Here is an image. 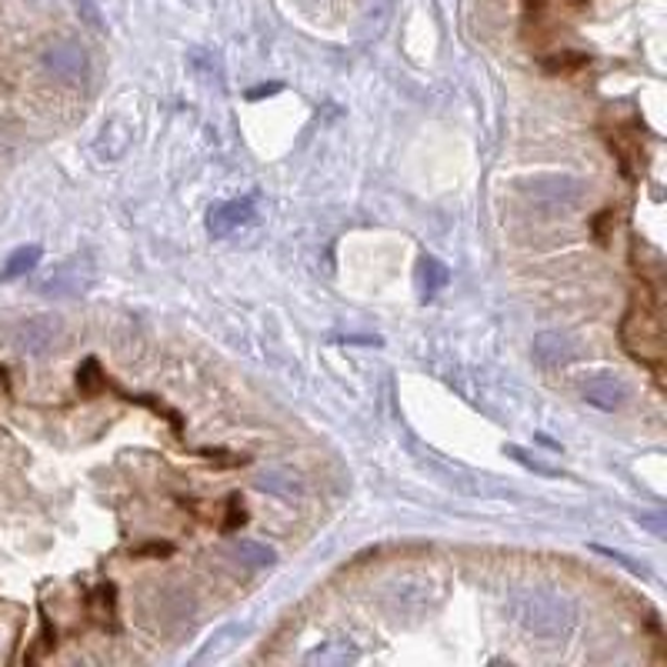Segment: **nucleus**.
Instances as JSON below:
<instances>
[{
  "label": "nucleus",
  "mask_w": 667,
  "mask_h": 667,
  "mask_svg": "<svg viewBox=\"0 0 667 667\" xmlns=\"http://www.w3.org/2000/svg\"><path fill=\"white\" fill-rule=\"evenodd\" d=\"M251 628L247 625H228V628H220V631H214L210 638H207V644L197 651V664H204V660H217V657H225L228 651H234L238 647V641L247 634Z\"/></svg>",
  "instance_id": "11"
},
{
  "label": "nucleus",
  "mask_w": 667,
  "mask_h": 667,
  "mask_svg": "<svg viewBox=\"0 0 667 667\" xmlns=\"http://www.w3.org/2000/svg\"><path fill=\"white\" fill-rule=\"evenodd\" d=\"M581 397L598 411H617L628 400V384L611 374H594L581 384Z\"/></svg>",
  "instance_id": "8"
},
{
  "label": "nucleus",
  "mask_w": 667,
  "mask_h": 667,
  "mask_svg": "<svg viewBox=\"0 0 667 667\" xmlns=\"http://www.w3.org/2000/svg\"><path fill=\"white\" fill-rule=\"evenodd\" d=\"M361 657V651L354 647L347 638H331V641H321L315 651L304 654V664L310 667H347Z\"/></svg>",
  "instance_id": "10"
},
{
  "label": "nucleus",
  "mask_w": 667,
  "mask_h": 667,
  "mask_svg": "<svg viewBox=\"0 0 667 667\" xmlns=\"http://www.w3.org/2000/svg\"><path fill=\"white\" fill-rule=\"evenodd\" d=\"M11 344L14 350L27 354V358H43L61 344V321L51 315H40V318H27L11 331Z\"/></svg>",
  "instance_id": "6"
},
{
  "label": "nucleus",
  "mask_w": 667,
  "mask_h": 667,
  "mask_svg": "<svg viewBox=\"0 0 667 667\" xmlns=\"http://www.w3.org/2000/svg\"><path fill=\"white\" fill-rule=\"evenodd\" d=\"M231 551H234V557H238L241 564H247V567H274V564H278V551L267 548V544H260V541L241 538V541H234Z\"/></svg>",
  "instance_id": "15"
},
{
  "label": "nucleus",
  "mask_w": 667,
  "mask_h": 667,
  "mask_svg": "<svg viewBox=\"0 0 667 667\" xmlns=\"http://www.w3.org/2000/svg\"><path fill=\"white\" fill-rule=\"evenodd\" d=\"M281 91V84H271V87H257V91H251V98H264V94H274Z\"/></svg>",
  "instance_id": "21"
},
{
  "label": "nucleus",
  "mask_w": 667,
  "mask_h": 667,
  "mask_svg": "<svg viewBox=\"0 0 667 667\" xmlns=\"http://www.w3.org/2000/svg\"><path fill=\"white\" fill-rule=\"evenodd\" d=\"M440 601V588L431 577H405L384 591V611L390 617H421Z\"/></svg>",
  "instance_id": "3"
},
{
  "label": "nucleus",
  "mask_w": 667,
  "mask_h": 667,
  "mask_svg": "<svg viewBox=\"0 0 667 667\" xmlns=\"http://www.w3.org/2000/svg\"><path fill=\"white\" fill-rule=\"evenodd\" d=\"M238 524H244V511L238 508V498H231V517H228V530H234Z\"/></svg>",
  "instance_id": "19"
},
{
  "label": "nucleus",
  "mask_w": 667,
  "mask_h": 667,
  "mask_svg": "<svg viewBox=\"0 0 667 667\" xmlns=\"http://www.w3.org/2000/svg\"><path fill=\"white\" fill-rule=\"evenodd\" d=\"M254 217H257V197L225 201V204L210 207V214H207V234L220 241V238H228V234L247 228Z\"/></svg>",
  "instance_id": "7"
},
{
  "label": "nucleus",
  "mask_w": 667,
  "mask_h": 667,
  "mask_svg": "<svg viewBox=\"0 0 667 667\" xmlns=\"http://www.w3.org/2000/svg\"><path fill=\"white\" fill-rule=\"evenodd\" d=\"M91 284H94V264H91V257L77 254L70 260L54 264L51 271L37 281V294H43V297H80V294L91 291Z\"/></svg>",
  "instance_id": "4"
},
{
  "label": "nucleus",
  "mask_w": 667,
  "mask_h": 667,
  "mask_svg": "<svg viewBox=\"0 0 667 667\" xmlns=\"http://www.w3.org/2000/svg\"><path fill=\"white\" fill-rule=\"evenodd\" d=\"M448 284H451V271H448V267H444L437 257H421V264H418V287H421V297L431 300V297H437Z\"/></svg>",
  "instance_id": "12"
},
{
  "label": "nucleus",
  "mask_w": 667,
  "mask_h": 667,
  "mask_svg": "<svg viewBox=\"0 0 667 667\" xmlns=\"http://www.w3.org/2000/svg\"><path fill=\"white\" fill-rule=\"evenodd\" d=\"M508 454L517 461V464H524L527 471H534V474H544V477H557L561 471L557 467H551V464H544V461H538V458H530L524 448H517V444H511V448H508Z\"/></svg>",
  "instance_id": "16"
},
{
  "label": "nucleus",
  "mask_w": 667,
  "mask_h": 667,
  "mask_svg": "<svg viewBox=\"0 0 667 667\" xmlns=\"http://www.w3.org/2000/svg\"><path fill=\"white\" fill-rule=\"evenodd\" d=\"M508 611L517 625L541 638V641H564L574 631L577 607L567 594L548 588H521L508 598Z\"/></svg>",
  "instance_id": "1"
},
{
  "label": "nucleus",
  "mask_w": 667,
  "mask_h": 667,
  "mask_svg": "<svg viewBox=\"0 0 667 667\" xmlns=\"http://www.w3.org/2000/svg\"><path fill=\"white\" fill-rule=\"evenodd\" d=\"M534 358H538L544 368H561V364H570L577 358V344L561 331H544V334L534 337Z\"/></svg>",
  "instance_id": "9"
},
{
  "label": "nucleus",
  "mask_w": 667,
  "mask_h": 667,
  "mask_svg": "<svg viewBox=\"0 0 667 667\" xmlns=\"http://www.w3.org/2000/svg\"><path fill=\"white\" fill-rule=\"evenodd\" d=\"M40 64H43V70H48L54 80L70 84V87L84 84L87 74H91V61H87V51L80 48V43H74V40H57V43H51V48L40 54Z\"/></svg>",
  "instance_id": "5"
},
{
  "label": "nucleus",
  "mask_w": 667,
  "mask_h": 667,
  "mask_svg": "<svg viewBox=\"0 0 667 667\" xmlns=\"http://www.w3.org/2000/svg\"><path fill=\"white\" fill-rule=\"evenodd\" d=\"M77 384H80L84 394H98V390L104 387V377L98 374V361H87V364H84V371L77 374Z\"/></svg>",
  "instance_id": "17"
},
{
  "label": "nucleus",
  "mask_w": 667,
  "mask_h": 667,
  "mask_svg": "<svg viewBox=\"0 0 667 667\" xmlns=\"http://www.w3.org/2000/svg\"><path fill=\"white\" fill-rule=\"evenodd\" d=\"M638 521H641V524H651V527H654V534H657V538H660V534H664V521H660V517H647V514H641Z\"/></svg>",
  "instance_id": "20"
},
{
  "label": "nucleus",
  "mask_w": 667,
  "mask_h": 667,
  "mask_svg": "<svg viewBox=\"0 0 667 667\" xmlns=\"http://www.w3.org/2000/svg\"><path fill=\"white\" fill-rule=\"evenodd\" d=\"M257 487L267 495H278L284 501H294L300 495V477L294 471H284V467H271V471H264L257 477Z\"/></svg>",
  "instance_id": "13"
},
{
  "label": "nucleus",
  "mask_w": 667,
  "mask_h": 667,
  "mask_svg": "<svg viewBox=\"0 0 667 667\" xmlns=\"http://www.w3.org/2000/svg\"><path fill=\"white\" fill-rule=\"evenodd\" d=\"M40 257H43V251L37 247V244H24V247H17L8 260H4V267H0V281H17V278H27L34 267L40 264Z\"/></svg>",
  "instance_id": "14"
},
{
  "label": "nucleus",
  "mask_w": 667,
  "mask_h": 667,
  "mask_svg": "<svg viewBox=\"0 0 667 667\" xmlns=\"http://www.w3.org/2000/svg\"><path fill=\"white\" fill-rule=\"evenodd\" d=\"M588 57L585 54H574V57H557V61H548V70H574V67H581Z\"/></svg>",
  "instance_id": "18"
},
{
  "label": "nucleus",
  "mask_w": 667,
  "mask_h": 667,
  "mask_svg": "<svg viewBox=\"0 0 667 667\" xmlns=\"http://www.w3.org/2000/svg\"><path fill=\"white\" fill-rule=\"evenodd\" d=\"M521 197L530 210H538L541 217H567L585 204L588 188L581 177L570 174H541L530 177L521 184Z\"/></svg>",
  "instance_id": "2"
}]
</instances>
